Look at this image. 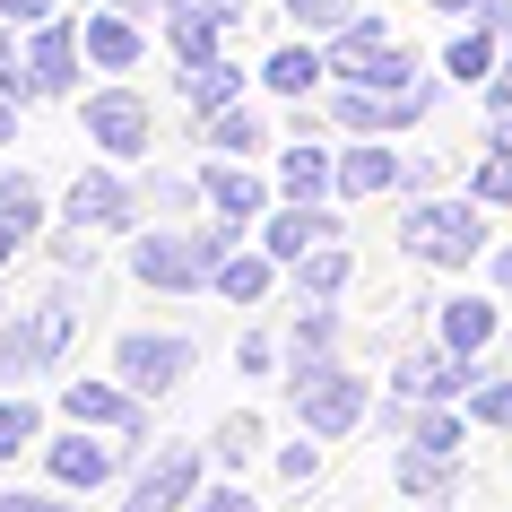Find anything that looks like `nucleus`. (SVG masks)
Returning a JSON list of instances; mask_svg holds the SVG:
<instances>
[{
    "mask_svg": "<svg viewBox=\"0 0 512 512\" xmlns=\"http://www.w3.org/2000/svg\"><path fill=\"white\" fill-rule=\"evenodd\" d=\"M235 226L217 217V226H200V235H148V243H131V270H139V287H165V296H183V287H217V270L235 261Z\"/></svg>",
    "mask_w": 512,
    "mask_h": 512,
    "instance_id": "obj_1",
    "label": "nucleus"
},
{
    "mask_svg": "<svg viewBox=\"0 0 512 512\" xmlns=\"http://www.w3.org/2000/svg\"><path fill=\"white\" fill-rule=\"evenodd\" d=\"M400 243L417 261H434V270H460V261H478V243H486V209L478 200H417Z\"/></svg>",
    "mask_w": 512,
    "mask_h": 512,
    "instance_id": "obj_2",
    "label": "nucleus"
},
{
    "mask_svg": "<svg viewBox=\"0 0 512 512\" xmlns=\"http://www.w3.org/2000/svg\"><path fill=\"white\" fill-rule=\"evenodd\" d=\"M200 460L191 443H157V452L131 469V486H122V512H191V495H200Z\"/></svg>",
    "mask_w": 512,
    "mask_h": 512,
    "instance_id": "obj_3",
    "label": "nucleus"
},
{
    "mask_svg": "<svg viewBox=\"0 0 512 512\" xmlns=\"http://www.w3.org/2000/svg\"><path fill=\"white\" fill-rule=\"evenodd\" d=\"M382 18H365V27H348L339 35V44H330V70H339V79L348 87H391V96H400V87H417V61L400 53V44H382Z\"/></svg>",
    "mask_w": 512,
    "mask_h": 512,
    "instance_id": "obj_4",
    "label": "nucleus"
},
{
    "mask_svg": "<svg viewBox=\"0 0 512 512\" xmlns=\"http://www.w3.org/2000/svg\"><path fill=\"white\" fill-rule=\"evenodd\" d=\"M113 374H122V391H139V400L183 391V374H191V339H174V330H131V339L113 348Z\"/></svg>",
    "mask_w": 512,
    "mask_h": 512,
    "instance_id": "obj_5",
    "label": "nucleus"
},
{
    "mask_svg": "<svg viewBox=\"0 0 512 512\" xmlns=\"http://www.w3.org/2000/svg\"><path fill=\"white\" fill-rule=\"evenodd\" d=\"M61 417H70V426H96V434H122V452L148 443V408H139V391H122V382H61Z\"/></svg>",
    "mask_w": 512,
    "mask_h": 512,
    "instance_id": "obj_6",
    "label": "nucleus"
},
{
    "mask_svg": "<svg viewBox=\"0 0 512 512\" xmlns=\"http://www.w3.org/2000/svg\"><path fill=\"white\" fill-rule=\"evenodd\" d=\"M365 408H374V391H365V382L348 374V365H330L322 382H304L296 391V417H304V434H348V426H365Z\"/></svg>",
    "mask_w": 512,
    "mask_h": 512,
    "instance_id": "obj_7",
    "label": "nucleus"
},
{
    "mask_svg": "<svg viewBox=\"0 0 512 512\" xmlns=\"http://www.w3.org/2000/svg\"><path fill=\"white\" fill-rule=\"evenodd\" d=\"M122 460H131V452H113L96 426H70V434H53V443H44V469H53V486H87V495L122 478Z\"/></svg>",
    "mask_w": 512,
    "mask_h": 512,
    "instance_id": "obj_8",
    "label": "nucleus"
},
{
    "mask_svg": "<svg viewBox=\"0 0 512 512\" xmlns=\"http://www.w3.org/2000/svg\"><path fill=\"white\" fill-rule=\"evenodd\" d=\"M87 139L105 148V157H139L148 139H157V122H148V105H139L131 87H105V96H87Z\"/></svg>",
    "mask_w": 512,
    "mask_h": 512,
    "instance_id": "obj_9",
    "label": "nucleus"
},
{
    "mask_svg": "<svg viewBox=\"0 0 512 512\" xmlns=\"http://www.w3.org/2000/svg\"><path fill=\"white\" fill-rule=\"evenodd\" d=\"M322 243H339V217H330V209H304V200H287V209L261 217V252H270V261H287V270H296L304 252H322Z\"/></svg>",
    "mask_w": 512,
    "mask_h": 512,
    "instance_id": "obj_10",
    "label": "nucleus"
},
{
    "mask_svg": "<svg viewBox=\"0 0 512 512\" xmlns=\"http://www.w3.org/2000/svg\"><path fill=\"white\" fill-rule=\"evenodd\" d=\"M330 113H339L356 139H382V131H400V122H417V113H426V87H400V96H391V87H348Z\"/></svg>",
    "mask_w": 512,
    "mask_h": 512,
    "instance_id": "obj_11",
    "label": "nucleus"
},
{
    "mask_svg": "<svg viewBox=\"0 0 512 512\" xmlns=\"http://www.w3.org/2000/svg\"><path fill=\"white\" fill-rule=\"evenodd\" d=\"M79 27H61V18H44V27H35V44H27V87L35 96H70V87H79Z\"/></svg>",
    "mask_w": 512,
    "mask_h": 512,
    "instance_id": "obj_12",
    "label": "nucleus"
},
{
    "mask_svg": "<svg viewBox=\"0 0 512 512\" xmlns=\"http://www.w3.org/2000/svg\"><path fill=\"white\" fill-rule=\"evenodd\" d=\"M131 217H139V200H131L122 174H79V183H70V226H87V235H122Z\"/></svg>",
    "mask_w": 512,
    "mask_h": 512,
    "instance_id": "obj_13",
    "label": "nucleus"
},
{
    "mask_svg": "<svg viewBox=\"0 0 512 512\" xmlns=\"http://www.w3.org/2000/svg\"><path fill=\"white\" fill-rule=\"evenodd\" d=\"M400 391L408 400H460V391H478V365H469V356H408L400 365Z\"/></svg>",
    "mask_w": 512,
    "mask_h": 512,
    "instance_id": "obj_14",
    "label": "nucleus"
},
{
    "mask_svg": "<svg viewBox=\"0 0 512 512\" xmlns=\"http://www.w3.org/2000/svg\"><path fill=\"white\" fill-rule=\"evenodd\" d=\"M278 191H287V200H304V209H322L330 191H339V157H322L313 139H296V148L278 157Z\"/></svg>",
    "mask_w": 512,
    "mask_h": 512,
    "instance_id": "obj_15",
    "label": "nucleus"
},
{
    "mask_svg": "<svg viewBox=\"0 0 512 512\" xmlns=\"http://www.w3.org/2000/svg\"><path fill=\"white\" fill-rule=\"evenodd\" d=\"M200 200H209L226 226H243V217H261V209H270L261 174H243V165H209V174H200Z\"/></svg>",
    "mask_w": 512,
    "mask_h": 512,
    "instance_id": "obj_16",
    "label": "nucleus"
},
{
    "mask_svg": "<svg viewBox=\"0 0 512 512\" xmlns=\"http://www.w3.org/2000/svg\"><path fill=\"white\" fill-rule=\"evenodd\" d=\"M400 183H408V165L391 148H374V139H356L348 157H339V191L348 200H374V191H400Z\"/></svg>",
    "mask_w": 512,
    "mask_h": 512,
    "instance_id": "obj_17",
    "label": "nucleus"
},
{
    "mask_svg": "<svg viewBox=\"0 0 512 512\" xmlns=\"http://www.w3.org/2000/svg\"><path fill=\"white\" fill-rule=\"evenodd\" d=\"M322 70H330V53H304V44H278V53L261 61V87L296 105V96H313V87H322Z\"/></svg>",
    "mask_w": 512,
    "mask_h": 512,
    "instance_id": "obj_18",
    "label": "nucleus"
},
{
    "mask_svg": "<svg viewBox=\"0 0 512 512\" xmlns=\"http://www.w3.org/2000/svg\"><path fill=\"white\" fill-rule=\"evenodd\" d=\"M434 330H443V348H452V356H478L486 339H495V304H486V296H452L443 313H434Z\"/></svg>",
    "mask_w": 512,
    "mask_h": 512,
    "instance_id": "obj_19",
    "label": "nucleus"
},
{
    "mask_svg": "<svg viewBox=\"0 0 512 512\" xmlns=\"http://www.w3.org/2000/svg\"><path fill=\"white\" fill-rule=\"evenodd\" d=\"M235 96H243V70H235V61H191V70H183V105H200V122L226 113Z\"/></svg>",
    "mask_w": 512,
    "mask_h": 512,
    "instance_id": "obj_20",
    "label": "nucleus"
},
{
    "mask_svg": "<svg viewBox=\"0 0 512 512\" xmlns=\"http://www.w3.org/2000/svg\"><path fill=\"white\" fill-rule=\"evenodd\" d=\"M79 44H87V61H105V70H131V61H139V27H131V18H113V9H105V18H87Z\"/></svg>",
    "mask_w": 512,
    "mask_h": 512,
    "instance_id": "obj_21",
    "label": "nucleus"
},
{
    "mask_svg": "<svg viewBox=\"0 0 512 512\" xmlns=\"http://www.w3.org/2000/svg\"><path fill=\"white\" fill-rule=\"evenodd\" d=\"M452 452H426V443H400V486L408 495H452Z\"/></svg>",
    "mask_w": 512,
    "mask_h": 512,
    "instance_id": "obj_22",
    "label": "nucleus"
},
{
    "mask_svg": "<svg viewBox=\"0 0 512 512\" xmlns=\"http://www.w3.org/2000/svg\"><path fill=\"white\" fill-rule=\"evenodd\" d=\"M270 278H278V261H270V252H235V261L217 270V296H235V304H261V296H270Z\"/></svg>",
    "mask_w": 512,
    "mask_h": 512,
    "instance_id": "obj_23",
    "label": "nucleus"
},
{
    "mask_svg": "<svg viewBox=\"0 0 512 512\" xmlns=\"http://www.w3.org/2000/svg\"><path fill=\"white\" fill-rule=\"evenodd\" d=\"M348 270H356L348 252H339V243H322V252H304V261H296V287H304L313 304H330L339 287H348Z\"/></svg>",
    "mask_w": 512,
    "mask_h": 512,
    "instance_id": "obj_24",
    "label": "nucleus"
},
{
    "mask_svg": "<svg viewBox=\"0 0 512 512\" xmlns=\"http://www.w3.org/2000/svg\"><path fill=\"white\" fill-rule=\"evenodd\" d=\"M0 226H18L27 243H35V226H44V191H35L27 174H0Z\"/></svg>",
    "mask_w": 512,
    "mask_h": 512,
    "instance_id": "obj_25",
    "label": "nucleus"
},
{
    "mask_svg": "<svg viewBox=\"0 0 512 512\" xmlns=\"http://www.w3.org/2000/svg\"><path fill=\"white\" fill-rule=\"evenodd\" d=\"M200 131H209V148H226V157H252V148H261V113L226 105V113H209Z\"/></svg>",
    "mask_w": 512,
    "mask_h": 512,
    "instance_id": "obj_26",
    "label": "nucleus"
},
{
    "mask_svg": "<svg viewBox=\"0 0 512 512\" xmlns=\"http://www.w3.org/2000/svg\"><path fill=\"white\" fill-rule=\"evenodd\" d=\"M209 452L226 460V478H235L243 460L261 452V417H243V408H235V417H217V434H209Z\"/></svg>",
    "mask_w": 512,
    "mask_h": 512,
    "instance_id": "obj_27",
    "label": "nucleus"
},
{
    "mask_svg": "<svg viewBox=\"0 0 512 512\" xmlns=\"http://www.w3.org/2000/svg\"><path fill=\"white\" fill-rule=\"evenodd\" d=\"M330 348H339V313H322V304H313V313L296 322V348H287V365H330Z\"/></svg>",
    "mask_w": 512,
    "mask_h": 512,
    "instance_id": "obj_28",
    "label": "nucleus"
},
{
    "mask_svg": "<svg viewBox=\"0 0 512 512\" xmlns=\"http://www.w3.org/2000/svg\"><path fill=\"white\" fill-rule=\"evenodd\" d=\"M278 486H287V495H296V486H313L322 478V434H296V443H278Z\"/></svg>",
    "mask_w": 512,
    "mask_h": 512,
    "instance_id": "obj_29",
    "label": "nucleus"
},
{
    "mask_svg": "<svg viewBox=\"0 0 512 512\" xmlns=\"http://www.w3.org/2000/svg\"><path fill=\"white\" fill-rule=\"evenodd\" d=\"M35 434H44V417H35V400L18 391V400H0V460L35 452Z\"/></svg>",
    "mask_w": 512,
    "mask_h": 512,
    "instance_id": "obj_30",
    "label": "nucleus"
},
{
    "mask_svg": "<svg viewBox=\"0 0 512 512\" xmlns=\"http://www.w3.org/2000/svg\"><path fill=\"white\" fill-rule=\"evenodd\" d=\"M469 200H478V209H512V148H486V165H478V183H469Z\"/></svg>",
    "mask_w": 512,
    "mask_h": 512,
    "instance_id": "obj_31",
    "label": "nucleus"
},
{
    "mask_svg": "<svg viewBox=\"0 0 512 512\" xmlns=\"http://www.w3.org/2000/svg\"><path fill=\"white\" fill-rule=\"evenodd\" d=\"M495 61H504L495 35H460L452 53H443V70H452V79H495Z\"/></svg>",
    "mask_w": 512,
    "mask_h": 512,
    "instance_id": "obj_32",
    "label": "nucleus"
},
{
    "mask_svg": "<svg viewBox=\"0 0 512 512\" xmlns=\"http://www.w3.org/2000/svg\"><path fill=\"white\" fill-rule=\"evenodd\" d=\"M469 417L478 426H512V382H478L469 391Z\"/></svg>",
    "mask_w": 512,
    "mask_h": 512,
    "instance_id": "obj_33",
    "label": "nucleus"
},
{
    "mask_svg": "<svg viewBox=\"0 0 512 512\" xmlns=\"http://www.w3.org/2000/svg\"><path fill=\"white\" fill-rule=\"evenodd\" d=\"M191 512H261V504H252V486H243V478H226V486H200Z\"/></svg>",
    "mask_w": 512,
    "mask_h": 512,
    "instance_id": "obj_34",
    "label": "nucleus"
},
{
    "mask_svg": "<svg viewBox=\"0 0 512 512\" xmlns=\"http://www.w3.org/2000/svg\"><path fill=\"white\" fill-rule=\"evenodd\" d=\"M287 18H296V27H339L348 0H287Z\"/></svg>",
    "mask_w": 512,
    "mask_h": 512,
    "instance_id": "obj_35",
    "label": "nucleus"
},
{
    "mask_svg": "<svg viewBox=\"0 0 512 512\" xmlns=\"http://www.w3.org/2000/svg\"><path fill=\"white\" fill-rule=\"evenodd\" d=\"M235 365H243V374H270V365H278V339H270V330H252V339L235 348Z\"/></svg>",
    "mask_w": 512,
    "mask_h": 512,
    "instance_id": "obj_36",
    "label": "nucleus"
},
{
    "mask_svg": "<svg viewBox=\"0 0 512 512\" xmlns=\"http://www.w3.org/2000/svg\"><path fill=\"white\" fill-rule=\"evenodd\" d=\"M0 512H61V495H35V486H9V495H0Z\"/></svg>",
    "mask_w": 512,
    "mask_h": 512,
    "instance_id": "obj_37",
    "label": "nucleus"
},
{
    "mask_svg": "<svg viewBox=\"0 0 512 512\" xmlns=\"http://www.w3.org/2000/svg\"><path fill=\"white\" fill-rule=\"evenodd\" d=\"M0 18H9V27H18V18H27V27H44V18H53V0H0Z\"/></svg>",
    "mask_w": 512,
    "mask_h": 512,
    "instance_id": "obj_38",
    "label": "nucleus"
},
{
    "mask_svg": "<svg viewBox=\"0 0 512 512\" xmlns=\"http://www.w3.org/2000/svg\"><path fill=\"white\" fill-rule=\"evenodd\" d=\"M486 105L512 113V44H504V61H495V87H486Z\"/></svg>",
    "mask_w": 512,
    "mask_h": 512,
    "instance_id": "obj_39",
    "label": "nucleus"
},
{
    "mask_svg": "<svg viewBox=\"0 0 512 512\" xmlns=\"http://www.w3.org/2000/svg\"><path fill=\"white\" fill-rule=\"evenodd\" d=\"M478 18H486V35H512V0H478Z\"/></svg>",
    "mask_w": 512,
    "mask_h": 512,
    "instance_id": "obj_40",
    "label": "nucleus"
},
{
    "mask_svg": "<svg viewBox=\"0 0 512 512\" xmlns=\"http://www.w3.org/2000/svg\"><path fill=\"white\" fill-rule=\"evenodd\" d=\"M0 139H18V96L0 87Z\"/></svg>",
    "mask_w": 512,
    "mask_h": 512,
    "instance_id": "obj_41",
    "label": "nucleus"
},
{
    "mask_svg": "<svg viewBox=\"0 0 512 512\" xmlns=\"http://www.w3.org/2000/svg\"><path fill=\"white\" fill-rule=\"evenodd\" d=\"M18 243H27L18 226H0V270H9V252H18Z\"/></svg>",
    "mask_w": 512,
    "mask_h": 512,
    "instance_id": "obj_42",
    "label": "nucleus"
},
{
    "mask_svg": "<svg viewBox=\"0 0 512 512\" xmlns=\"http://www.w3.org/2000/svg\"><path fill=\"white\" fill-rule=\"evenodd\" d=\"M495 278H504V287H512V252H504V261H495Z\"/></svg>",
    "mask_w": 512,
    "mask_h": 512,
    "instance_id": "obj_43",
    "label": "nucleus"
},
{
    "mask_svg": "<svg viewBox=\"0 0 512 512\" xmlns=\"http://www.w3.org/2000/svg\"><path fill=\"white\" fill-rule=\"evenodd\" d=\"M434 9H478V0H434Z\"/></svg>",
    "mask_w": 512,
    "mask_h": 512,
    "instance_id": "obj_44",
    "label": "nucleus"
},
{
    "mask_svg": "<svg viewBox=\"0 0 512 512\" xmlns=\"http://www.w3.org/2000/svg\"><path fill=\"white\" fill-rule=\"evenodd\" d=\"M0 322H9V304H0Z\"/></svg>",
    "mask_w": 512,
    "mask_h": 512,
    "instance_id": "obj_45",
    "label": "nucleus"
}]
</instances>
